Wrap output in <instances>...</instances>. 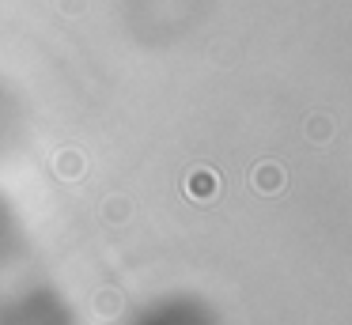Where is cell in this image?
<instances>
[{
	"instance_id": "1",
	"label": "cell",
	"mask_w": 352,
	"mask_h": 325,
	"mask_svg": "<svg viewBox=\"0 0 352 325\" xmlns=\"http://www.w3.org/2000/svg\"><path fill=\"white\" fill-rule=\"evenodd\" d=\"M0 325H76L72 310L50 287H19L0 299Z\"/></svg>"
},
{
	"instance_id": "3",
	"label": "cell",
	"mask_w": 352,
	"mask_h": 325,
	"mask_svg": "<svg viewBox=\"0 0 352 325\" xmlns=\"http://www.w3.org/2000/svg\"><path fill=\"white\" fill-rule=\"evenodd\" d=\"M19 234H16V223H12L8 216H4V208H0V269L16 257V246H19Z\"/></svg>"
},
{
	"instance_id": "2",
	"label": "cell",
	"mask_w": 352,
	"mask_h": 325,
	"mask_svg": "<svg viewBox=\"0 0 352 325\" xmlns=\"http://www.w3.org/2000/svg\"><path fill=\"white\" fill-rule=\"evenodd\" d=\"M133 325H212V317L205 314V306L182 299H167L160 306H152L144 317H137Z\"/></svg>"
}]
</instances>
